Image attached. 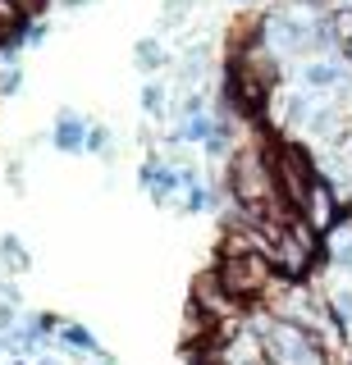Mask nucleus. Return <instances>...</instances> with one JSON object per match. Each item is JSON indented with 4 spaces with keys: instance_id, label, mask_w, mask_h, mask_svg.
Instances as JSON below:
<instances>
[{
    "instance_id": "aec40b11",
    "label": "nucleus",
    "mask_w": 352,
    "mask_h": 365,
    "mask_svg": "<svg viewBox=\"0 0 352 365\" xmlns=\"http://www.w3.org/2000/svg\"><path fill=\"white\" fill-rule=\"evenodd\" d=\"M96 365H115V361H110V356H96Z\"/></svg>"
},
{
    "instance_id": "f03ea898",
    "label": "nucleus",
    "mask_w": 352,
    "mask_h": 365,
    "mask_svg": "<svg viewBox=\"0 0 352 365\" xmlns=\"http://www.w3.org/2000/svg\"><path fill=\"white\" fill-rule=\"evenodd\" d=\"M229 197L238 201V210H261L266 201H279L275 174H270V160L261 155L256 146H243V151L229 155ZM283 210H288V205H283Z\"/></svg>"
},
{
    "instance_id": "a211bd4d",
    "label": "nucleus",
    "mask_w": 352,
    "mask_h": 365,
    "mask_svg": "<svg viewBox=\"0 0 352 365\" xmlns=\"http://www.w3.org/2000/svg\"><path fill=\"white\" fill-rule=\"evenodd\" d=\"M298 9H306V14H329V0H293Z\"/></svg>"
},
{
    "instance_id": "412c9836",
    "label": "nucleus",
    "mask_w": 352,
    "mask_h": 365,
    "mask_svg": "<svg viewBox=\"0 0 352 365\" xmlns=\"http://www.w3.org/2000/svg\"><path fill=\"white\" fill-rule=\"evenodd\" d=\"M0 347H5V334H0Z\"/></svg>"
},
{
    "instance_id": "6ab92c4d",
    "label": "nucleus",
    "mask_w": 352,
    "mask_h": 365,
    "mask_svg": "<svg viewBox=\"0 0 352 365\" xmlns=\"http://www.w3.org/2000/svg\"><path fill=\"white\" fill-rule=\"evenodd\" d=\"M37 365H64V361H46V356H41V361H37Z\"/></svg>"
},
{
    "instance_id": "f3484780",
    "label": "nucleus",
    "mask_w": 352,
    "mask_h": 365,
    "mask_svg": "<svg viewBox=\"0 0 352 365\" xmlns=\"http://www.w3.org/2000/svg\"><path fill=\"white\" fill-rule=\"evenodd\" d=\"M19 91H24V68L9 64L5 73H0V96H19Z\"/></svg>"
},
{
    "instance_id": "6e6552de",
    "label": "nucleus",
    "mask_w": 352,
    "mask_h": 365,
    "mask_svg": "<svg viewBox=\"0 0 352 365\" xmlns=\"http://www.w3.org/2000/svg\"><path fill=\"white\" fill-rule=\"evenodd\" d=\"M55 338H60L64 347H78L83 356H92V361L106 356V351H101V342H96V334L87 324H55Z\"/></svg>"
},
{
    "instance_id": "1a4fd4ad",
    "label": "nucleus",
    "mask_w": 352,
    "mask_h": 365,
    "mask_svg": "<svg viewBox=\"0 0 352 365\" xmlns=\"http://www.w3.org/2000/svg\"><path fill=\"white\" fill-rule=\"evenodd\" d=\"M133 64L142 68V73H161V68L169 64V51L161 37H142L138 46H133Z\"/></svg>"
},
{
    "instance_id": "9b49d317",
    "label": "nucleus",
    "mask_w": 352,
    "mask_h": 365,
    "mask_svg": "<svg viewBox=\"0 0 352 365\" xmlns=\"http://www.w3.org/2000/svg\"><path fill=\"white\" fill-rule=\"evenodd\" d=\"M211 133H215L211 114H183V123L174 128V142H206Z\"/></svg>"
},
{
    "instance_id": "9d476101",
    "label": "nucleus",
    "mask_w": 352,
    "mask_h": 365,
    "mask_svg": "<svg viewBox=\"0 0 352 365\" xmlns=\"http://www.w3.org/2000/svg\"><path fill=\"white\" fill-rule=\"evenodd\" d=\"M142 114L146 119H165L169 114V83H161V78H151V83H142Z\"/></svg>"
},
{
    "instance_id": "2eb2a0df",
    "label": "nucleus",
    "mask_w": 352,
    "mask_h": 365,
    "mask_svg": "<svg viewBox=\"0 0 352 365\" xmlns=\"http://www.w3.org/2000/svg\"><path fill=\"white\" fill-rule=\"evenodd\" d=\"M183 210H188V215L211 210V192H206V182H188V187H183Z\"/></svg>"
},
{
    "instance_id": "f8f14e48",
    "label": "nucleus",
    "mask_w": 352,
    "mask_h": 365,
    "mask_svg": "<svg viewBox=\"0 0 352 365\" xmlns=\"http://www.w3.org/2000/svg\"><path fill=\"white\" fill-rule=\"evenodd\" d=\"M0 260H5L9 269H19V274L32 269V256H28V247H24V237H19V233H5V237H0Z\"/></svg>"
},
{
    "instance_id": "ddd939ff",
    "label": "nucleus",
    "mask_w": 352,
    "mask_h": 365,
    "mask_svg": "<svg viewBox=\"0 0 352 365\" xmlns=\"http://www.w3.org/2000/svg\"><path fill=\"white\" fill-rule=\"evenodd\" d=\"M329 260H334V269L352 274V233H348L343 224L334 228V242H329Z\"/></svg>"
},
{
    "instance_id": "423d86ee",
    "label": "nucleus",
    "mask_w": 352,
    "mask_h": 365,
    "mask_svg": "<svg viewBox=\"0 0 352 365\" xmlns=\"http://www.w3.org/2000/svg\"><path fill=\"white\" fill-rule=\"evenodd\" d=\"M298 78H302L306 91H338V87L348 83V73H343V64H338V60H306Z\"/></svg>"
},
{
    "instance_id": "0eeeda50",
    "label": "nucleus",
    "mask_w": 352,
    "mask_h": 365,
    "mask_svg": "<svg viewBox=\"0 0 352 365\" xmlns=\"http://www.w3.org/2000/svg\"><path fill=\"white\" fill-rule=\"evenodd\" d=\"M302 215H306V224H311V228H334V224H338V215H334V192H329V182H321V178L311 182Z\"/></svg>"
},
{
    "instance_id": "dca6fc26",
    "label": "nucleus",
    "mask_w": 352,
    "mask_h": 365,
    "mask_svg": "<svg viewBox=\"0 0 352 365\" xmlns=\"http://www.w3.org/2000/svg\"><path fill=\"white\" fill-rule=\"evenodd\" d=\"M87 155H106L110 151V128L106 123H92V128H87V146H83Z\"/></svg>"
},
{
    "instance_id": "4468645a",
    "label": "nucleus",
    "mask_w": 352,
    "mask_h": 365,
    "mask_svg": "<svg viewBox=\"0 0 352 365\" xmlns=\"http://www.w3.org/2000/svg\"><path fill=\"white\" fill-rule=\"evenodd\" d=\"M329 319L338 324V334L352 324V288H338L334 297H329Z\"/></svg>"
},
{
    "instance_id": "39448f33",
    "label": "nucleus",
    "mask_w": 352,
    "mask_h": 365,
    "mask_svg": "<svg viewBox=\"0 0 352 365\" xmlns=\"http://www.w3.org/2000/svg\"><path fill=\"white\" fill-rule=\"evenodd\" d=\"M87 128H92V123H87L78 110H60V114H55V128H51V146L64 151V155L83 151V146H87Z\"/></svg>"
},
{
    "instance_id": "f257e3e1",
    "label": "nucleus",
    "mask_w": 352,
    "mask_h": 365,
    "mask_svg": "<svg viewBox=\"0 0 352 365\" xmlns=\"http://www.w3.org/2000/svg\"><path fill=\"white\" fill-rule=\"evenodd\" d=\"M252 334L261 338L266 356L275 365H325V351L321 342L311 338V329L293 324L283 315H266V319H252Z\"/></svg>"
},
{
    "instance_id": "20e7f679",
    "label": "nucleus",
    "mask_w": 352,
    "mask_h": 365,
    "mask_svg": "<svg viewBox=\"0 0 352 365\" xmlns=\"http://www.w3.org/2000/svg\"><path fill=\"white\" fill-rule=\"evenodd\" d=\"M270 174H275V192H279V201L288 205L293 215H302L306 192H311V182H316L311 155H306L302 146L283 142V146H275V155H270Z\"/></svg>"
},
{
    "instance_id": "7ed1b4c3",
    "label": "nucleus",
    "mask_w": 352,
    "mask_h": 365,
    "mask_svg": "<svg viewBox=\"0 0 352 365\" xmlns=\"http://www.w3.org/2000/svg\"><path fill=\"white\" fill-rule=\"evenodd\" d=\"M220 283L229 288L238 302H252V297H266L270 288H279V269L270 256L261 251H243V256H220Z\"/></svg>"
}]
</instances>
